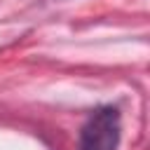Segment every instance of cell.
<instances>
[{
    "label": "cell",
    "mask_w": 150,
    "mask_h": 150,
    "mask_svg": "<svg viewBox=\"0 0 150 150\" xmlns=\"http://www.w3.org/2000/svg\"><path fill=\"white\" fill-rule=\"evenodd\" d=\"M122 138V117L117 105H98L84 120L77 150H117Z\"/></svg>",
    "instance_id": "cell-1"
}]
</instances>
